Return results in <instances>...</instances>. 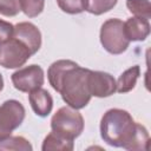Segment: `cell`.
Here are the masks:
<instances>
[{
  "label": "cell",
  "instance_id": "cell-1",
  "mask_svg": "<svg viewBox=\"0 0 151 151\" xmlns=\"http://www.w3.org/2000/svg\"><path fill=\"white\" fill-rule=\"evenodd\" d=\"M90 70L80 67L72 60L60 59L54 61L47 70L50 85L59 92L63 100L72 109L80 110L91 100L88 90Z\"/></svg>",
  "mask_w": 151,
  "mask_h": 151
},
{
  "label": "cell",
  "instance_id": "cell-2",
  "mask_svg": "<svg viewBox=\"0 0 151 151\" xmlns=\"http://www.w3.org/2000/svg\"><path fill=\"white\" fill-rule=\"evenodd\" d=\"M103 140L114 147L126 150H147L150 136L146 127L136 123L132 116L123 109L107 110L100 120Z\"/></svg>",
  "mask_w": 151,
  "mask_h": 151
},
{
  "label": "cell",
  "instance_id": "cell-3",
  "mask_svg": "<svg viewBox=\"0 0 151 151\" xmlns=\"http://www.w3.org/2000/svg\"><path fill=\"white\" fill-rule=\"evenodd\" d=\"M51 129L55 134L74 140L84 130V118L76 109L67 106L60 107L51 119Z\"/></svg>",
  "mask_w": 151,
  "mask_h": 151
},
{
  "label": "cell",
  "instance_id": "cell-4",
  "mask_svg": "<svg viewBox=\"0 0 151 151\" xmlns=\"http://www.w3.org/2000/svg\"><path fill=\"white\" fill-rule=\"evenodd\" d=\"M100 44L111 54H122L130 45L124 31V22L120 19L112 18L104 21L100 27Z\"/></svg>",
  "mask_w": 151,
  "mask_h": 151
},
{
  "label": "cell",
  "instance_id": "cell-5",
  "mask_svg": "<svg viewBox=\"0 0 151 151\" xmlns=\"http://www.w3.org/2000/svg\"><path fill=\"white\" fill-rule=\"evenodd\" d=\"M25 107L15 99L6 100L0 106V139L11 136L25 119Z\"/></svg>",
  "mask_w": 151,
  "mask_h": 151
},
{
  "label": "cell",
  "instance_id": "cell-6",
  "mask_svg": "<svg viewBox=\"0 0 151 151\" xmlns=\"http://www.w3.org/2000/svg\"><path fill=\"white\" fill-rule=\"evenodd\" d=\"M31 55L33 54L29 48L14 37L0 45V66L5 68H18L22 66Z\"/></svg>",
  "mask_w": 151,
  "mask_h": 151
},
{
  "label": "cell",
  "instance_id": "cell-7",
  "mask_svg": "<svg viewBox=\"0 0 151 151\" xmlns=\"http://www.w3.org/2000/svg\"><path fill=\"white\" fill-rule=\"evenodd\" d=\"M44 70L39 65H29L19 68L11 76L13 86L20 92H31L44 85Z\"/></svg>",
  "mask_w": 151,
  "mask_h": 151
},
{
  "label": "cell",
  "instance_id": "cell-8",
  "mask_svg": "<svg viewBox=\"0 0 151 151\" xmlns=\"http://www.w3.org/2000/svg\"><path fill=\"white\" fill-rule=\"evenodd\" d=\"M87 83L91 96L105 98L112 96L116 92V80L107 72L90 70Z\"/></svg>",
  "mask_w": 151,
  "mask_h": 151
},
{
  "label": "cell",
  "instance_id": "cell-9",
  "mask_svg": "<svg viewBox=\"0 0 151 151\" xmlns=\"http://www.w3.org/2000/svg\"><path fill=\"white\" fill-rule=\"evenodd\" d=\"M13 37L24 42L31 51L32 54H35L41 47V33L39 28L28 21L19 22L14 26Z\"/></svg>",
  "mask_w": 151,
  "mask_h": 151
},
{
  "label": "cell",
  "instance_id": "cell-10",
  "mask_svg": "<svg viewBox=\"0 0 151 151\" xmlns=\"http://www.w3.org/2000/svg\"><path fill=\"white\" fill-rule=\"evenodd\" d=\"M28 100L32 110L39 117H47L53 107V98L47 90L41 87L33 90L28 94Z\"/></svg>",
  "mask_w": 151,
  "mask_h": 151
},
{
  "label": "cell",
  "instance_id": "cell-11",
  "mask_svg": "<svg viewBox=\"0 0 151 151\" xmlns=\"http://www.w3.org/2000/svg\"><path fill=\"white\" fill-rule=\"evenodd\" d=\"M124 31L130 41H143L150 34L149 19L131 17L124 22Z\"/></svg>",
  "mask_w": 151,
  "mask_h": 151
},
{
  "label": "cell",
  "instance_id": "cell-12",
  "mask_svg": "<svg viewBox=\"0 0 151 151\" xmlns=\"http://www.w3.org/2000/svg\"><path fill=\"white\" fill-rule=\"evenodd\" d=\"M140 76L139 65H134L127 70H125L116 81V91L119 93H126L134 88L137 80Z\"/></svg>",
  "mask_w": 151,
  "mask_h": 151
},
{
  "label": "cell",
  "instance_id": "cell-13",
  "mask_svg": "<svg viewBox=\"0 0 151 151\" xmlns=\"http://www.w3.org/2000/svg\"><path fill=\"white\" fill-rule=\"evenodd\" d=\"M73 147H74L73 140L65 139L55 134L54 132H50L42 142L41 150L42 151H71L73 150Z\"/></svg>",
  "mask_w": 151,
  "mask_h": 151
},
{
  "label": "cell",
  "instance_id": "cell-14",
  "mask_svg": "<svg viewBox=\"0 0 151 151\" xmlns=\"http://www.w3.org/2000/svg\"><path fill=\"white\" fill-rule=\"evenodd\" d=\"M8 150L32 151L33 147L31 143L21 136H8L6 138L0 139V151H8Z\"/></svg>",
  "mask_w": 151,
  "mask_h": 151
},
{
  "label": "cell",
  "instance_id": "cell-15",
  "mask_svg": "<svg viewBox=\"0 0 151 151\" xmlns=\"http://www.w3.org/2000/svg\"><path fill=\"white\" fill-rule=\"evenodd\" d=\"M126 7L134 17L151 18V5L149 0H126Z\"/></svg>",
  "mask_w": 151,
  "mask_h": 151
},
{
  "label": "cell",
  "instance_id": "cell-16",
  "mask_svg": "<svg viewBox=\"0 0 151 151\" xmlns=\"http://www.w3.org/2000/svg\"><path fill=\"white\" fill-rule=\"evenodd\" d=\"M117 2L118 0H86L85 11L94 15H100L111 11L117 5Z\"/></svg>",
  "mask_w": 151,
  "mask_h": 151
},
{
  "label": "cell",
  "instance_id": "cell-17",
  "mask_svg": "<svg viewBox=\"0 0 151 151\" xmlns=\"http://www.w3.org/2000/svg\"><path fill=\"white\" fill-rule=\"evenodd\" d=\"M20 9L28 18L38 17L45 7V0H19Z\"/></svg>",
  "mask_w": 151,
  "mask_h": 151
},
{
  "label": "cell",
  "instance_id": "cell-18",
  "mask_svg": "<svg viewBox=\"0 0 151 151\" xmlns=\"http://www.w3.org/2000/svg\"><path fill=\"white\" fill-rule=\"evenodd\" d=\"M57 4L67 14H79L86 9V0H57Z\"/></svg>",
  "mask_w": 151,
  "mask_h": 151
},
{
  "label": "cell",
  "instance_id": "cell-19",
  "mask_svg": "<svg viewBox=\"0 0 151 151\" xmlns=\"http://www.w3.org/2000/svg\"><path fill=\"white\" fill-rule=\"evenodd\" d=\"M20 11L19 0H0V14L5 17H15Z\"/></svg>",
  "mask_w": 151,
  "mask_h": 151
},
{
  "label": "cell",
  "instance_id": "cell-20",
  "mask_svg": "<svg viewBox=\"0 0 151 151\" xmlns=\"http://www.w3.org/2000/svg\"><path fill=\"white\" fill-rule=\"evenodd\" d=\"M13 31L14 26L11 22L0 19V45L5 44L13 37Z\"/></svg>",
  "mask_w": 151,
  "mask_h": 151
},
{
  "label": "cell",
  "instance_id": "cell-21",
  "mask_svg": "<svg viewBox=\"0 0 151 151\" xmlns=\"http://www.w3.org/2000/svg\"><path fill=\"white\" fill-rule=\"evenodd\" d=\"M2 88H4V78H2V76L0 73V92L2 91Z\"/></svg>",
  "mask_w": 151,
  "mask_h": 151
}]
</instances>
